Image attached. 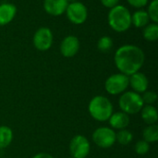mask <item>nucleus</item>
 Returning a JSON list of instances; mask_svg holds the SVG:
<instances>
[{"label": "nucleus", "instance_id": "1", "mask_svg": "<svg viewBox=\"0 0 158 158\" xmlns=\"http://www.w3.org/2000/svg\"><path fill=\"white\" fill-rule=\"evenodd\" d=\"M145 55L143 51L133 44H124L118 48L114 61L120 73L131 76L138 72L144 64Z\"/></svg>", "mask_w": 158, "mask_h": 158}, {"label": "nucleus", "instance_id": "2", "mask_svg": "<svg viewBox=\"0 0 158 158\" xmlns=\"http://www.w3.org/2000/svg\"><path fill=\"white\" fill-rule=\"evenodd\" d=\"M107 21L113 31L117 32H124L131 26V14L126 6L117 5L110 8L107 15Z\"/></svg>", "mask_w": 158, "mask_h": 158}, {"label": "nucleus", "instance_id": "3", "mask_svg": "<svg viewBox=\"0 0 158 158\" xmlns=\"http://www.w3.org/2000/svg\"><path fill=\"white\" fill-rule=\"evenodd\" d=\"M90 115L98 121H106L113 114V106L108 98L103 95L94 96L89 103Z\"/></svg>", "mask_w": 158, "mask_h": 158}, {"label": "nucleus", "instance_id": "4", "mask_svg": "<svg viewBox=\"0 0 158 158\" xmlns=\"http://www.w3.org/2000/svg\"><path fill=\"white\" fill-rule=\"evenodd\" d=\"M143 101L140 94L135 92L123 93L118 100V105L122 112L128 115H134L143 107Z\"/></svg>", "mask_w": 158, "mask_h": 158}, {"label": "nucleus", "instance_id": "5", "mask_svg": "<svg viewBox=\"0 0 158 158\" xmlns=\"http://www.w3.org/2000/svg\"><path fill=\"white\" fill-rule=\"evenodd\" d=\"M129 85V76L122 73H117L111 75L106 81L105 88L108 94L112 95H117L124 93Z\"/></svg>", "mask_w": 158, "mask_h": 158}, {"label": "nucleus", "instance_id": "6", "mask_svg": "<svg viewBox=\"0 0 158 158\" xmlns=\"http://www.w3.org/2000/svg\"><path fill=\"white\" fill-rule=\"evenodd\" d=\"M65 13L69 20L75 25H81L84 23L88 17L87 7L80 1L69 3Z\"/></svg>", "mask_w": 158, "mask_h": 158}, {"label": "nucleus", "instance_id": "7", "mask_svg": "<svg viewBox=\"0 0 158 158\" xmlns=\"http://www.w3.org/2000/svg\"><path fill=\"white\" fill-rule=\"evenodd\" d=\"M93 141L101 148H109L116 143V132L107 127L98 128L93 134Z\"/></svg>", "mask_w": 158, "mask_h": 158}, {"label": "nucleus", "instance_id": "8", "mask_svg": "<svg viewBox=\"0 0 158 158\" xmlns=\"http://www.w3.org/2000/svg\"><path fill=\"white\" fill-rule=\"evenodd\" d=\"M53 32L47 27L39 28L32 38V43L34 47L39 51H47L53 44Z\"/></svg>", "mask_w": 158, "mask_h": 158}, {"label": "nucleus", "instance_id": "9", "mask_svg": "<svg viewBox=\"0 0 158 158\" xmlns=\"http://www.w3.org/2000/svg\"><path fill=\"white\" fill-rule=\"evenodd\" d=\"M90 143L86 137L76 135L69 143V151L73 158H86L90 153Z\"/></svg>", "mask_w": 158, "mask_h": 158}, {"label": "nucleus", "instance_id": "10", "mask_svg": "<svg viewBox=\"0 0 158 158\" xmlns=\"http://www.w3.org/2000/svg\"><path fill=\"white\" fill-rule=\"evenodd\" d=\"M80 50V41L74 35L66 36L60 44V53L65 57H72Z\"/></svg>", "mask_w": 158, "mask_h": 158}, {"label": "nucleus", "instance_id": "11", "mask_svg": "<svg viewBox=\"0 0 158 158\" xmlns=\"http://www.w3.org/2000/svg\"><path fill=\"white\" fill-rule=\"evenodd\" d=\"M69 5L68 0H44V8L45 12L51 16L58 17L66 12Z\"/></svg>", "mask_w": 158, "mask_h": 158}, {"label": "nucleus", "instance_id": "12", "mask_svg": "<svg viewBox=\"0 0 158 158\" xmlns=\"http://www.w3.org/2000/svg\"><path fill=\"white\" fill-rule=\"evenodd\" d=\"M129 83L135 93L142 94L147 91L149 81H148L147 77L143 73L138 71L131 75V77L129 78Z\"/></svg>", "mask_w": 158, "mask_h": 158}, {"label": "nucleus", "instance_id": "13", "mask_svg": "<svg viewBox=\"0 0 158 158\" xmlns=\"http://www.w3.org/2000/svg\"><path fill=\"white\" fill-rule=\"evenodd\" d=\"M17 14V7L11 3H3L0 5V25L5 26L10 23Z\"/></svg>", "mask_w": 158, "mask_h": 158}, {"label": "nucleus", "instance_id": "14", "mask_svg": "<svg viewBox=\"0 0 158 158\" xmlns=\"http://www.w3.org/2000/svg\"><path fill=\"white\" fill-rule=\"evenodd\" d=\"M109 124L113 129L124 130L130 124V117L128 114L120 111L113 113L109 118Z\"/></svg>", "mask_w": 158, "mask_h": 158}, {"label": "nucleus", "instance_id": "15", "mask_svg": "<svg viewBox=\"0 0 158 158\" xmlns=\"http://www.w3.org/2000/svg\"><path fill=\"white\" fill-rule=\"evenodd\" d=\"M150 18L147 14V11L143 9H139L135 11L131 15V25L136 28H144L147 24H149Z\"/></svg>", "mask_w": 158, "mask_h": 158}, {"label": "nucleus", "instance_id": "16", "mask_svg": "<svg viewBox=\"0 0 158 158\" xmlns=\"http://www.w3.org/2000/svg\"><path fill=\"white\" fill-rule=\"evenodd\" d=\"M142 118L148 125H154L157 122L158 113L156 108L151 105H147L142 108Z\"/></svg>", "mask_w": 158, "mask_h": 158}, {"label": "nucleus", "instance_id": "17", "mask_svg": "<svg viewBox=\"0 0 158 158\" xmlns=\"http://www.w3.org/2000/svg\"><path fill=\"white\" fill-rule=\"evenodd\" d=\"M13 132L7 126H0V149L6 148L12 142Z\"/></svg>", "mask_w": 158, "mask_h": 158}, {"label": "nucleus", "instance_id": "18", "mask_svg": "<svg viewBox=\"0 0 158 158\" xmlns=\"http://www.w3.org/2000/svg\"><path fill=\"white\" fill-rule=\"evenodd\" d=\"M143 38L148 42H155L158 39L157 23H149L143 28Z\"/></svg>", "mask_w": 158, "mask_h": 158}, {"label": "nucleus", "instance_id": "19", "mask_svg": "<svg viewBox=\"0 0 158 158\" xmlns=\"http://www.w3.org/2000/svg\"><path fill=\"white\" fill-rule=\"evenodd\" d=\"M143 139L145 142L148 143H156L158 141V126L154 124V125H149L146 127L143 132Z\"/></svg>", "mask_w": 158, "mask_h": 158}, {"label": "nucleus", "instance_id": "20", "mask_svg": "<svg viewBox=\"0 0 158 158\" xmlns=\"http://www.w3.org/2000/svg\"><path fill=\"white\" fill-rule=\"evenodd\" d=\"M133 139V135L130 131L120 130L118 133H116V141L121 145H128L131 143Z\"/></svg>", "mask_w": 158, "mask_h": 158}, {"label": "nucleus", "instance_id": "21", "mask_svg": "<svg viewBox=\"0 0 158 158\" xmlns=\"http://www.w3.org/2000/svg\"><path fill=\"white\" fill-rule=\"evenodd\" d=\"M113 47V39L109 36H102L97 42V48L103 53L109 52Z\"/></svg>", "mask_w": 158, "mask_h": 158}, {"label": "nucleus", "instance_id": "22", "mask_svg": "<svg viewBox=\"0 0 158 158\" xmlns=\"http://www.w3.org/2000/svg\"><path fill=\"white\" fill-rule=\"evenodd\" d=\"M147 14L150 18V20H152L154 23L158 22V0H153L149 4Z\"/></svg>", "mask_w": 158, "mask_h": 158}, {"label": "nucleus", "instance_id": "23", "mask_svg": "<svg viewBox=\"0 0 158 158\" xmlns=\"http://www.w3.org/2000/svg\"><path fill=\"white\" fill-rule=\"evenodd\" d=\"M149 150H150V144L144 140L139 141L135 145V152L138 155H141V156L146 155L149 152Z\"/></svg>", "mask_w": 158, "mask_h": 158}, {"label": "nucleus", "instance_id": "24", "mask_svg": "<svg viewBox=\"0 0 158 158\" xmlns=\"http://www.w3.org/2000/svg\"><path fill=\"white\" fill-rule=\"evenodd\" d=\"M142 98H143V103H146L148 105H152L156 101L157 94L153 91H145L143 93V95L142 96Z\"/></svg>", "mask_w": 158, "mask_h": 158}, {"label": "nucleus", "instance_id": "25", "mask_svg": "<svg viewBox=\"0 0 158 158\" xmlns=\"http://www.w3.org/2000/svg\"><path fill=\"white\" fill-rule=\"evenodd\" d=\"M129 5L135 8H142L148 4V0H127Z\"/></svg>", "mask_w": 158, "mask_h": 158}, {"label": "nucleus", "instance_id": "26", "mask_svg": "<svg viewBox=\"0 0 158 158\" xmlns=\"http://www.w3.org/2000/svg\"><path fill=\"white\" fill-rule=\"evenodd\" d=\"M118 2L119 0H101L102 5L107 8H112L116 6L117 5H118Z\"/></svg>", "mask_w": 158, "mask_h": 158}, {"label": "nucleus", "instance_id": "27", "mask_svg": "<svg viewBox=\"0 0 158 158\" xmlns=\"http://www.w3.org/2000/svg\"><path fill=\"white\" fill-rule=\"evenodd\" d=\"M32 158H54L51 155L49 154H46V153H40V154H37L35 155Z\"/></svg>", "mask_w": 158, "mask_h": 158}, {"label": "nucleus", "instance_id": "28", "mask_svg": "<svg viewBox=\"0 0 158 158\" xmlns=\"http://www.w3.org/2000/svg\"><path fill=\"white\" fill-rule=\"evenodd\" d=\"M68 1H69V3H71V2H76L78 0H68Z\"/></svg>", "mask_w": 158, "mask_h": 158}, {"label": "nucleus", "instance_id": "29", "mask_svg": "<svg viewBox=\"0 0 158 158\" xmlns=\"http://www.w3.org/2000/svg\"><path fill=\"white\" fill-rule=\"evenodd\" d=\"M69 158H73V157H69Z\"/></svg>", "mask_w": 158, "mask_h": 158}]
</instances>
